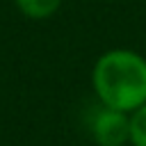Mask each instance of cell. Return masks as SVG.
Instances as JSON below:
<instances>
[{
    "instance_id": "6da1fadb",
    "label": "cell",
    "mask_w": 146,
    "mask_h": 146,
    "mask_svg": "<svg viewBox=\"0 0 146 146\" xmlns=\"http://www.w3.org/2000/svg\"><path fill=\"white\" fill-rule=\"evenodd\" d=\"M91 84L105 107L130 114L146 103V59L135 50H110L94 64Z\"/></svg>"
},
{
    "instance_id": "7a4b0ae2",
    "label": "cell",
    "mask_w": 146,
    "mask_h": 146,
    "mask_svg": "<svg viewBox=\"0 0 146 146\" xmlns=\"http://www.w3.org/2000/svg\"><path fill=\"white\" fill-rule=\"evenodd\" d=\"M91 137L98 146H123L130 141V114L105 107L91 121Z\"/></svg>"
},
{
    "instance_id": "3957f363",
    "label": "cell",
    "mask_w": 146,
    "mask_h": 146,
    "mask_svg": "<svg viewBox=\"0 0 146 146\" xmlns=\"http://www.w3.org/2000/svg\"><path fill=\"white\" fill-rule=\"evenodd\" d=\"M62 0H16V7L27 16V18H48L59 9Z\"/></svg>"
},
{
    "instance_id": "277c9868",
    "label": "cell",
    "mask_w": 146,
    "mask_h": 146,
    "mask_svg": "<svg viewBox=\"0 0 146 146\" xmlns=\"http://www.w3.org/2000/svg\"><path fill=\"white\" fill-rule=\"evenodd\" d=\"M130 144L146 146V103L130 112Z\"/></svg>"
}]
</instances>
